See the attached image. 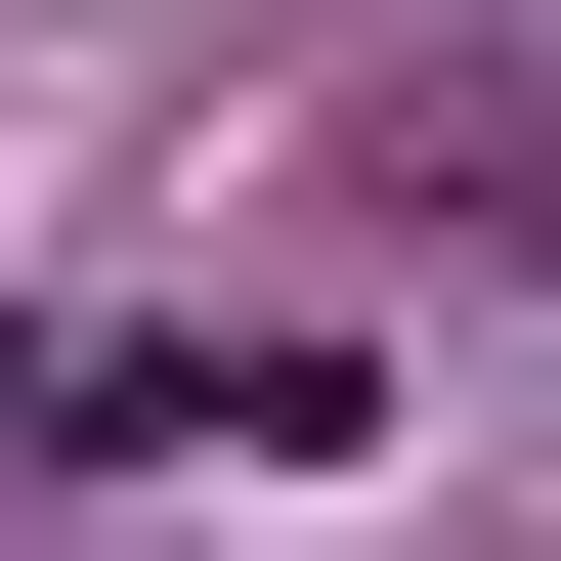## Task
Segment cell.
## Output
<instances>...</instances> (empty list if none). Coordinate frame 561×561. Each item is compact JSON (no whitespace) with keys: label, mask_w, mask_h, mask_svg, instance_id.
<instances>
[{"label":"cell","mask_w":561,"mask_h":561,"mask_svg":"<svg viewBox=\"0 0 561 561\" xmlns=\"http://www.w3.org/2000/svg\"><path fill=\"white\" fill-rule=\"evenodd\" d=\"M44 432H87V476H389V346H346V302H260V346H87Z\"/></svg>","instance_id":"cell-1"}]
</instances>
